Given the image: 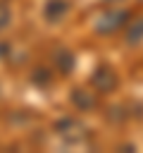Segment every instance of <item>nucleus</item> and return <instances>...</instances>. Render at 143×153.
Returning <instances> with one entry per match:
<instances>
[{"instance_id":"obj_2","label":"nucleus","mask_w":143,"mask_h":153,"mask_svg":"<svg viewBox=\"0 0 143 153\" xmlns=\"http://www.w3.org/2000/svg\"><path fill=\"white\" fill-rule=\"evenodd\" d=\"M129 17H131V12H112V14H105V17H100L95 22V31L98 33H112L119 26H124L129 22Z\"/></svg>"},{"instance_id":"obj_3","label":"nucleus","mask_w":143,"mask_h":153,"mask_svg":"<svg viewBox=\"0 0 143 153\" xmlns=\"http://www.w3.org/2000/svg\"><path fill=\"white\" fill-rule=\"evenodd\" d=\"M69 7H72L69 0H48V5H45V10H43V17H45L48 22H60V19L67 17Z\"/></svg>"},{"instance_id":"obj_4","label":"nucleus","mask_w":143,"mask_h":153,"mask_svg":"<svg viewBox=\"0 0 143 153\" xmlns=\"http://www.w3.org/2000/svg\"><path fill=\"white\" fill-rule=\"evenodd\" d=\"M52 60H55V67H57L60 74H69L74 69V65H76V60H74V55L69 50H57Z\"/></svg>"},{"instance_id":"obj_1","label":"nucleus","mask_w":143,"mask_h":153,"mask_svg":"<svg viewBox=\"0 0 143 153\" xmlns=\"http://www.w3.org/2000/svg\"><path fill=\"white\" fill-rule=\"evenodd\" d=\"M91 84L95 86V91H100V93H110V91H114V88H117L119 76H117V72H114L110 65H100V67L93 72Z\"/></svg>"},{"instance_id":"obj_5","label":"nucleus","mask_w":143,"mask_h":153,"mask_svg":"<svg viewBox=\"0 0 143 153\" xmlns=\"http://www.w3.org/2000/svg\"><path fill=\"white\" fill-rule=\"evenodd\" d=\"M72 103L79 110H91V108H95V96L88 93V91H83V88H74L72 91Z\"/></svg>"},{"instance_id":"obj_8","label":"nucleus","mask_w":143,"mask_h":153,"mask_svg":"<svg viewBox=\"0 0 143 153\" xmlns=\"http://www.w3.org/2000/svg\"><path fill=\"white\" fill-rule=\"evenodd\" d=\"M7 22H10V12H7V10H5L2 5H0V29H2V26H5Z\"/></svg>"},{"instance_id":"obj_7","label":"nucleus","mask_w":143,"mask_h":153,"mask_svg":"<svg viewBox=\"0 0 143 153\" xmlns=\"http://www.w3.org/2000/svg\"><path fill=\"white\" fill-rule=\"evenodd\" d=\"M52 81V74L48 72V69H36L33 72V84H38V86H48Z\"/></svg>"},{"instance_id":"obj_6","label":"nucleus","mask_w":143,"mask_h":153,"mask_svg":"<svg viewBox=\"0 0 143 153\" xmlns=\"http://www.w3.org/2000/svg\"><path fill=\"white\" fill-rule=\"evenodd\" d=\"M126 41L129 43H141L143 41V17H136L126 31Z\"/></svg>"}]
</instances>
